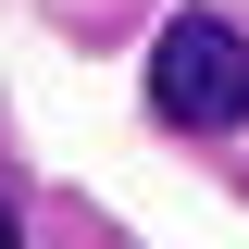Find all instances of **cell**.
Returning <instances> with one entry per match:
<instances>
[{
  "mask_svg": "<svg viewBox=\"0 0 249 249\" xmlns=\"http://www.w3.org/2000/svg\"><path fill=\"white\" fill-rule=\"evenodd\" d=\"M150 112L187 124V137H224V124H249V37L224 25V13H175L150 50Z\"/></svg>",
  "mask_w": 249,
  "mask_h": 249,
  "instance_id": "6da1fadb",
  "label": "cell"
},
{
  "mask_svg": "<svg viewBox=\"0 0 249 249\" xmlns=\"http://www.w3.org/2000/svg\"><path fill=\"white\" fill-rule=\"evenodd\" d=\"M0 249H25V224H13V199H0Z\"/></svg>",
  "mask_w": 249,
  "mask_h": 249,
  "instance_id": "7a4b0ae2",
  "label": "cell"
}]
</instances>
